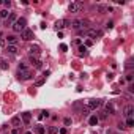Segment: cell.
I'll list each match as a JSON object with an SVG mask.
<instances>
[{
	"label": "cell",
	"instance_id": "7402d4cb",
	"mask_svg": "<svg viewBox=\"0 0 134 134\" xmlns=\"http://www.w3.org/2000/svg\"><path fill=\"white\" fill-rule=\"evenodd\" d=\"M63 27H65L63 21H57V22H55V28H57V30H62Z\"/></svg>",
	"mask_w": 134,
	"mask_h": 134
},
{
	"label": "cell",
	"instance_id": "2e32d148",
	"mask_svg": "<svg viewBox=\"0 0 134 134\" xmlns=\"http://www.w3.org/2000/svg\"><path fill=\"white\" fill-rule=\"evenodd\" d=\"M98 122H99V118L96 117V115H92V117L88 118V123L92 125V126H95V125H98Z\"/></svg>",
	"mask_w": 134,
	"mask_h": 134
},
{
	"label": "cell",
	"instance_id": "74e56055",
	"mask_svg": "<svg viewBox=\"0 0 134 134\" xmlns=\"http://www.w3.org/2000/svg\"><path fill=\"white\" fill-rule=\"evenodd\" d=\"M25 134H33V133H32V131H27V133Z\"/></svg>",
	"mask_w": 134,
	"mask_h": 134
},
{
	"label": "cell",
	"instance_id": "4dcf8cb0",
	"mask_svg": "<svg viewBox=\"0 0 134 134\" xmlns=\"http://www.w3.org/2000/svg\"><path fill=\"white\" fill-rule=\"evenodd\" d=\"M73 122H71V118H65V126H69Z\"/></svg>",
	"mask_w": 134,
	"mask_h": 134
},
{
	"label": "cell",
	"instance_id": "484cf974",
	"mask_svg": "<svg viewBox=\"0 0 134 134\" xmlns=\"http://www.w3.org/2000/svg\"><path fill=\"white\" fill-rule=\"evenodd\" d=\"M10 16V11L8 10H2L0 11V17H8Z\"/></svg>",
	"mask_w": 134,
	"mask_h": 134
},
{
	"label": "cell",
	"instance_id": "8fae6325",
	"mask_svg": "<svg viewBox=\"0 0 134 134\" xmlns=\"http://www.w3.org/2000/svg\"><path fill=\"white\" fill-rule=\"evenodd\" d=\"M30 118H32V115H30V112H24V114H21V120L24 122V123H30Z\"/></svg>",
	"mask_w": 134,
	"mask_h": 134
},
{
	"label": "cell",
	"instance_id": "8992f818",
	"mask_svg": "<svg viewBox=\"0 0 134 134\" xmlns=\"http://www.w3.org/2000/svg\"><path fill=\"white\" fill-rule=\"evenodd\" d=\"M22 40H24V41H30V40H33V30H30V28H25V30L22 32Z\"/></svg>",
	"mask_w": 134,
	"mask_h": 134
},
{
	"label": "cell",
	"instance_id": "ffe728a7",
	"mask_svg": "<svg viewBox=\"0 0 134 134\" xmlns=\"http://www.w3.org/2000/svg\"><path fill=\"white\" fill-rule=\"evenodd\" d=\"M28 66H27V63H19V66H17V71H27Z\"/></svg>",
	"mask_w": 134,
	"mask_h": 134
},
{
	"label": "cell",
	"instance_id": "f1b7e54d",
	"mask_svg": "<svg viewBox=\"0 0 134 134\" xmlns=\"http://www.w3.org/2000/svg\"><path fill=\"white\" fill-rule=\"evenodd\" d=\"M79 51H81V54H87V47L85 46H79Z\"/></svg>",
	"mask_w": 134,
	"mask_h": 134
},
{
	"label": "cell",
	"instance_id": "9a60e30c",
	"mask_svg": "<svg viewBox=\"0 0 134 134\" xmlns=\"http://www.w3.org/2000/svg\"><path fill=\"white\" fill-rule=\"evenodd\" d=\"M106 112H107V114H115V107H114L112 103H107V104H106Z\"/></svg>",
	"mask_w": 134,
	"mask_h": 134
},
{
	"label": "cell",
	"instance_id": "52a82bcc",
	"mask_svg": "<svg viewBox=\"0 0 134 134\" xmlns=\"http://www.w3.org/2000/svg\"><path fill=\"white\" fill-rule=\"evenodd\" d=\"M99 106H101L99 99H88L87 101V109H98Z\"/></svg>",
	"mask_w": 134,
	"mask_h": 134
},
{
	"label": "cell",
	"instance_id": "ac0fdd59",
	"mask_svg": "<svg viewBox=\"0 0 134 134\" xmlns=\"http://www.w3.org/2000/svg\"><path fill=\"white\" fill-rule=\"evenodd\" d=\"M11 125H13V126H19V125H21V117H13Z\"/></svg>",
	"mask_w": 134,
	"mask_h": 134
},
{
	"label": "cell",
	"instance_id": "d4e9b609",
	"mask_svg": "<svg viewBox=\"0 0 134 134\" xmlns=\"http://www.w3.org/2000/svg\"><path fill=\"white\" fill-rule=\"evenodd\" d=\"M44 82H46V79H44V77H41V79H38V81L35 82V85H36V87H41V85H43Z\"/></svg>",
	"mask_w": 134,
	"mask_h": 134
},
{
	"label": "cell",
	"instance_id": "e575fe53",
	"mask_svg": "<svg viewBox=\"0 0 134 134\" xmlns=\"http://www.w3.org/2000/svg\"><path fill=\"white\" fill-rule=\"evenodd\" d=\"M106 27H107V28H112V27H114V22H107V25H106Z\"/></svg>",
	"mask_w": 134,
	"mask_h": 134
},
{
	"label": "cell",
	"instance_id": "30bf717a",
	"mask_svg": "<svg viewBox=\"0 0 134 134\" xmlns=\"http://www.w3.org/2000/svg\"><path fill=\"white\" fill-rule=\"evenodd\" d=\"M30 63H32L35 68H41V66H43V62L38 58V57H30Z\"/></svg>",
	"mask_w": 134,
	"mask_h": 134
},
{
	"label": "cell",
	"instance_id": "8d00e7d4",
	"mask_svg": "<svg viewBox=\"0 0 134 134\" xmlns=\"http://www.w3.org/2000/svg\"><path fill=\"white\" fill-rule=\"evenodd\" d=\"M11 134H19V129H17V128L13 129V133H11Z\"/></svg>",
	"mask_w": 134,
	"mask_h": 134
},
{
	"label": "cell",
	"instance_id": "ba28073f",
	"mask_svg": "<svg viewBox=\"0 0 134 134\" xmlns=\"http://www.w3.org/2000/svg\"><path fill=\"white\" fill-rule=\"evenodd\" d=\"M28 52H30V57L41 55V49H40V46H30L28 47Z\"/></svg>",
	"mask_w": 134,
	"mask_h": 134
},
{
	"label": "cell",
	"instance_id": "7a4b0ae2",
	"mask_svg": "<svg viewBox=\"0 0 134 134\" xmlns=\"http://www.w3.org/2000/svg\"><path fill=\"white\" fill-rule=\"evenodd\" d=\"M25 25H27V21H25V19H24V17H17V19H16V22H14L11 27H13V30H14V32H17V33H19V32H24V30L27 28Z\"/></svg>",
	"mask_w": 134,
	"mask_h": 134
},
{
	"label": "cell",
	"instance_id": "6da1fadb",
	"mask_svg": "<svg viewBox=\"0 0 134 134\" xmlns=\"http://www.w3.org/2000/svg\"><path fill=\"white\" fill-rule=\"evenodd\" d=\"M71 27L74 30H84V28H90V22L87 19H74L71 22Z\"/></svg>",
	"mask_w": 134,
	"mask_h": 134
},
{
	"label": "cell",
	"instance_id": "4fadbf2b",
	"mask_svg": "<svg viewBox=\"0 0 134 134\" xmlns=\"http://www.w3.org/2000/svg\"><path fill=\"white\" fill-rule=\"evenodd\" d=\"M133 114H134V107H133V106H128V107L125 109V115H126L128 118L133 117Z\"/></svg>",
	"mask_w": 134,
	"mask_h": 134
},
{
	"label": "cell",
	"instance_id": "d6986e66",
	"mask_svg": "<svg viewBox=\"0 0 134 134\" xmlns=\"http://www.w3.org/2000/svg\"><path fill=\"white\" fill-rule=\"evenodd\" d=\"M58 133V128L57 126H49L47 128V134H57Z\"/></svg>",
	"mask_w": 134,
	"mask_h": 134
},
{
	"label": "cell",
	"instance_id": "1f68e13d",
	"mask_svg": "<svg viewBox=\"0 0 134 134\" xmlns=\"http://www.w3.org/2000/svg\"><path fill=\"white\" fill-rule=\"evenodd\" d=\"M3 5H5L6 8H10V6H11V2H10V0H5V2H3Z\"/></svg>",
	"mask_w": 134,
	"mask_h": 134
},
{
	"label": "cell",
	"instance_id": "f35d334b",
	"mask_svg": "<svg viewBox=\"0 0 134 134\" xmlns=\"http://www.w3.org/2000/svg\"><path fill=\"white\" fill-rule=\"evenodd\" d=\"M0 38H3V35H2V33H0Z\"/></svg>",
	"mask_w": 134,
	"mask_h": 134
},
{
	"label": "cell",
	"instance_id": "d6a6232c",
	"mask_svg": "<svg viewBox=\"0 0 134 134\" xmlns=\"http://www.w3.org/2000/svg\"><path fill=\"white\" fill-rule=\"evenodd\" d=\"M60 49L65 52V51H68V46H66V44H60Z\"/></svg>",
	"mask_w": 134,
	"mask_h": 134
},
{
	"label": "cell",
	"instance_id": "7c38bea8",
	"mask_svg": "<svg viewBox=\"0 0 134 134\" xmlns=\"http://www.w3.org/2000/svg\"><path fill=\"white\" fill-rule=\"evenodd\" d=\"M16 19H17V17H16V14H14V13H10L8 19H6V25H13V24L16 22Z\"/></svg>",
	"mask_w": 134,
	"mask_h": 134
},
{
	"label": "cell",
	"instance_id": "4316f807",
	"mask_svg": "<svg viewBox=\"0 0 134 134\" xmlns=\"http://www.w3.org/2000/svg\"><path fill=\"white\" fill-rule=\"evenodd\" d=\"M133 73H128V74H126V81H128V82H133Z\"/></svg>",
	"mask_w": 134,
	"mask_h": 134
},
{
	"label": "cell",
	"instance_id": "5bb4252c",
	"mask_svg": "<svg viewBox=\"0 0 134 134\" xmlns=\"http://www.w3.org/2000/svg\"><path fill=\"white\" fill-rule=\"evenodd\" d=\"M98 11L99 13H107V11H112V8L107 5H98Z\"/></svg>",
	"mask_w": 134,
	"mask_h": 134
},
{
	"label": "cell",
	"instance_id": "44dd1931",
	"mask_svg": "<svg viewBox=\"0 0 134 134\" xmlns=\"http://www.w3.org/2000/svg\"><path fill=\"white\" fill-rule=\"evenodd\" d=\"M35 131H36V134H44V131H46V129H44V126L38 125V126L35 128Z\"/></svg>",
	"mask_w": 134,
	"mask_h": 134
},
{
	"label": "cell",
	"instance_id": "3957f363",
	"mask_svg": "<svg viewBox=\"0 0 134 134\" xmlns=\"http://www.w3.org/2000/svg\"><path fill=\"white\" fill-rule=\"evenodd\" d=\"M82 8H84L82 2H73V3H69V6H68V10L71 11V13H79Z\"/></svg>",
	"mask_w": 134,
	"mask_h": 134
},
{
	"label": "cell",
	"instance_id": "603a6c76",
	"mask_svg": "<svg viewBox=\"0 0 134 134\" xmlns=\"http://www.w3.org/2000/svg\"><path fill=\"white\" fill-rule=\"evenodd\" d=\"M125 126H126V128H131V126H134V118H133V117L126 120V125H125Z\"/></svg>",
	"mask_w": 134,
	"mask_h": 134
},
{
	"label": "cell",
	"instance_id": "cb8c5ba5",
	"mask_svg": "<svg viewBox=\"0 0 134 134\" xmlns=\"http://www.w3.org/2000/svg\"><path fill=\"white\" fill-rule=\"evenodd\" d=\"M0 69H8V63H6V60H0Z\"/></svg>",
	"mask_w": 134,
	"mask_h": 134
},
{
	"label": "cell",
	"instance_id": "83f0119b",
	"mask_svg": "<svg viewBox=\"0 0 134 134\" xmlns=\"http://www.w3.org/2000/svg\"><path fill=\"white\" fill-rule=\"evenodd\" d=\"M0 46H2V47H5V46H6V40H5V36H3V38H0Z\"/></svg>",
	"mask_w": 134,
	"mask_h": 134
},
{
	"label": "cell",
	"instance_id": "d590c367",
	"mask_svg": "<svg viewBox=\"0 0 134 134\" xmlns=\"http://www.w3.org/2000/svg\"><path fill=\"white\" fill-rule=\"evenodd\" d=\"M85 44H87V46H92L93 41H92V40H87V43H85Z\"/></svg>",
	"mask_w": 134,
	"mask_h": 134
},
{
	"label": "cell",
	"instance_id": "e0dca14e",
	"mask_svg": "<svg viewBox=\"0 0 134 134\" xmlns=\"http://www.w3.org/2000/svg\"><path fill=\"white\" fill-rule=\"evenodd\" d=\"M6 51L10 54H13V55H16L17 54V46H6Z\"/></svg>",
	"mask_w": 134,
	"mask_h": 134
},
{
	"label": "cell",
	"instance_id": "f546056e",
	"mask_svg": "<svg viewBox=\"0 0 134 134\" xmlns=\"http://www.w3.org/2000/svg\"><path fill=\"white\" fill-rule=\"evenodd\" d=\"M118 129H120V131H123V129H126L125 123H122V122H120V123H118Z\"/></svg>",
	"mask_w": 134,
	"mask_h": 134
},
{
	"label": "cell",
	"instance_id": "836d02e7",
	"mask_svg": "<svg viewBox=\"0 0 134 134\" xmlns=\"http://www.w3.org/2000/svg\"><path fill=\"white\" fill-rule=\"evenodd\" d=\"M68 131H66V128H60V134H66Z\"/></svg>",
	"mask_w": 134,
	"mask_h": 134
},
{
	"label": "cell",
	"instance_id": "277c9868",
	"mask_svg": "<svg viewBox=\"0 0 134 134\" xmlns=\"http://www.w3.org/2000/svg\"><path fill=\"white\" fill-rule=\"evenodd\" d=\"M85 35L90 36L92 40H95V38H101V36H103V32H101V30H96V28H88V30L85 32Z\"/></svg>",
	"mask_w": 134,
	"mask_h": 134
},
{
	"label": "cell",
	"instance_id": "5b68a950",
	"mask_svg": "<svg viewBox=\"0 0 134 134\" xmlns=\"http://www.w3.org/2000/svg\"><path fill=\"white\" fill-rule=\"evenodd\" d=\"M17 77L21 81H28V79L33 77V73L30 69H27V71H17Z\"/></svg>",
	"mask_w": 134,
	"mask_h": 134
},
{
	"label": "cell",
	"instance_id": "9c48e42d",
	"mask_svg": "<svg viewBox=\"0 0 134 134\" xmlns=\"http://www.w3.org/2000/svg\"><path fill=\"white\" fill-rule=\"evenodd\" d=\"M5 40H6V44H8V46H16L17 36L16 35H8V36H5Z\"/></svg>",
	"mask_w": 134,
	"mask_h": 134
}]
</instances>
